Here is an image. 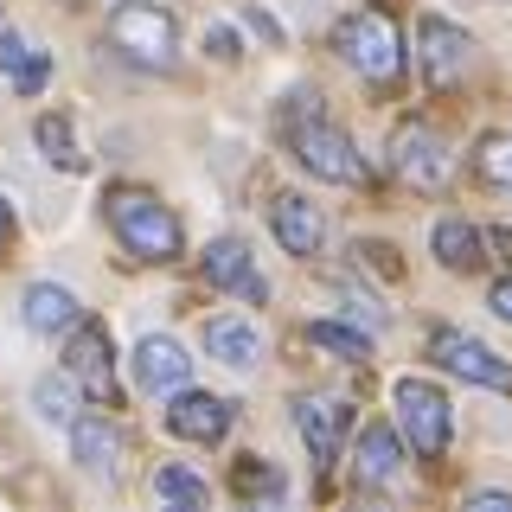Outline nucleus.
<instances>
[{"instance_id":"obj_1","label":"nucleus","mask_w":512,"mask_h":512,"mask_svg":"<svg viewBox=\"0 0 512 512\" xmlns=\"http://www.w3.org/2000/svg\"><path fill=\"white\" fill-rule=\"evenodd\" d=\"M109 224H116L122 250L141 256V263H173L180 256V218L141 186H116L109 192Z\"/></svg>"},{"instance_id":"obj_15","label":"nucleus","mask_w":512,"mask_h":512,"mask_svg":"<svg viewBox=\"0 0 512 512\" xmlns=\"http://www.w3.org/2000/svg\"><path fill=\"white\" fill-rule=\"evenodd\" d=\"M20 320H26L32 333H71L84 314H77V295H71V288H58V282H32V288H26V301H20Z\"/></svg>"},{"instance_id":"obj_9","label":"nucleus","mask_w":512,"mask_h":512,"mask_svg":"<svg viewBox=\"0 0 512 512\" xmlns=\"http://www.w3.org/2000/svg\"><path fill=\"white\" fill-rule=\"evenodd\" d=\"M429 359L448 365V372L468 378V384H487V391H506L512 384V365L500 359V352H487L480 340H468V333H455V327H442L436 340H429Z\"/></svg>"},{"instance_id":"obj_20","label":"nucleus","mask_w":512,"mask_h":512,"mask_svg":"<svg viewBox=\"0 0 512 512\" xmlns=\"http://www.w3.org/2000/svg\"><path fill=\"white\" fill-rule=\"evenodd\" d=\"M429 244H436L442 269H461V276H468V269H480V237H474V224H461V218H442Z\"/></svg>"},{"instance_id":"obj_8","label":"nucleus","mask_w":512,"mask_h":512,"mask_svg":"<svg viewBox=\"0 0 512 512\" xmlns=\"http://www.w3.org/2000/svg\"><path fill=\"white\" fill-rule=\"evenodd\" d=\"M416 52H423V77H429L436 90H448V84H455V77L474 64V39H468L455 20L429 13V20L416 26Z\"/></svg>"},{"instance_id":"obj_17","label":"nucleus","mask_w":512,"mask_h":512,"mask_svg":"<svg viewBox=\"0 0 512 512\" xmlns=\"http://www.w3.org/2000/svg\"><path fill=\"white\" fill-rule=\"evenodd\" d=\"M0 77H7L20 96H39L45 84H52V58L32 52V45H26L13 26H0Z\"/></svg>"},{"instance_id":"obj_19","label":"nucleus","mask_w":512,"mask_h":512,"mask_svg":"<svg viewBox=\"0 0 512 512\" xmlns=\"http://www.w3.org/2000/svg\"><path fill=\"white\" fill-rule=\"evenodd\" d=\"M397 461H404L397 429L391 423H372L359 436V480H365V487H391V480H397Z\"/></svg>"},{"instance_id":"obj_11","label":"nucleus","mask_w":512,"mask_h":512,"mask_svg":"<svg viewBox=\"0 0 512 512\" xmlns=\"http://www.w3.org/2000/svg\"><path fill=\"white\" fill-rule=\"evenodd\" d=\"M269 224H276V244L288 256H320V244H327V218H320V205L301 199V192H282V199L269 205Z\"/></svg>"},{"instance_id":"obj_28","label":"nucleus","mask_w":512,"mask_h":512,"mask_svg":"<svg viewBox=\"0 0 512 512\" xmlns=\"http://www.w3.org/2000/svg\"><path fill=\"white\" fill-rule=\"evenodd\" d=\"M474 512H512V493H474Z\"/></svg>"},{"instance_id":"obj_6","label":"nucleus","mask_w":512,"mask_h":512,"mask_svg":"<svg viewBox=\"0 0 512 512\" xmlns=\"http://www.w3.org/2000/svg\"><path fill=\"white\" fill-rule=\"evenodd\" d=\"M295 160L314 173V180H327V186H352L359 180V148H352V135L346 128H333V122H320V109L308 122L295 128Z\"/></svg>"},{"instance_id":"obj_14","label":"nucleus","mask_w":512,"mask_h":512,"mask_svg":"<svg viewBox=\"0 0 512 512\" xmlns=\"http://www.w3.org/2000/svg\"><path fill=\"white\" fill-rule=\"evenodd\" d=\"M340 423H346V410L333 397H295V429H301V442H308V455L320 468L340 455Z\"/></svg>"},{"instance_id":"obj_26","label":"nucleus","mask_w":512,"mask_h":512,"mask_svg":"<svg viewBox=\"0 0 512 512\" xmlns=\"http://www.w3.org/2000/svg\"><path fill=\"white\" fill-rule=\"evenodd\" d=\"M474 160H480V173H487L493 186H512V135H487Z\"/></svg>"},{"instance_id":"obj_31","label":"nucleus","mask_w":512,"mask_h":512,"mask_svg":"<svg viewBox=\"0 0 512 512\" xmlns=\"http://www.w3.org/2000/svg\"><path fill=\"white\" fill-rule=\"evenodd\" d=\"M493 250H500L506 263H512V231H493Z\"/></svg>"},{"instance_id":"obj_3","label":"nucleus","mask_w":512,"mask_h":512,"mask_svg":"<svg viewBox=\"0 0 512 512\" xmlns=\"http://www.w3.org/2000/svg\"><path fill=\"white\" fill-rule=\"evenodd\" d=\"M109 39H116L122 58L167 71V64H173V45H180V32H173V20H167L160 7H148V0H128V7L109 13Z\"/></svg>"},{"instance_id":"obj_13","label":"nucleus","mask_w":512,"mask_h":512,"mask_svg":"<svg viewBox=\"0 0 512 512\" xmlns=\"http://www.w3.org/2000/svg\"><path fill=\"white\" fill-rule=\"evenodd\" d=\"M192 378V359L180 340H167V333H148V340L135 346V384L141 391H180Z\"/></svg>"},{"instance_id":"obj_24","label":"nucleus","mask_w":512,"mask_h":512,"mask_svg":"<svg viewBox=\"0 0 512 512\" xmlns=\"http://www.w3.org/2000/svg\"><path fill=\"white\" fill-rule=\"evenodd\" d=\"M231 487L244 493V500H276V493H282V474L269 468V461L244 455V461H237V468H231Z\"/></svg>"},{"instance_id":"obj_2","label":"nucleus","mask_w":512,"mask_h":512,"mask_svg":"<svg viewBox=\"0 0 512 512\" xmlns=\"http://www.w3.org/2000/svg\"><path fill=\"white\" fill-rule=\"evenodd\" d=\"M333 45H340V58L365 84H391V77L404 71V39H397V26L384 20V13H346L340 32H333Z\"/></svg>"},{"instance_id":"obj_25","label":"nucleus","mask_w":512,"mask_h":512,"mask_svg":"<svg viewBox=\"0 0 512 512\" xmlns=\"http://www.w3.org/2000/svg\"><path fill=\"white\" fill-rule=\"evenodd\" d=\"M154 493L167 506H205V500H212V487H205L199 474H186V468H160L154 474Z\"/></svg>"},{"instance_id":"obj_21","label":"nucleus","mask_w":512,"mask_h":512,"mask_svg":"<svg viewBox=\"0 0 512 512\" xmlns=\"http://www.w3.org/2000/svg\"><path fill=\"white\" fill-rule=\"evenodd\" d=\"M308 340H314L320 352H333V359H346V365H365V359H372V333L340 327V320H314Z\"/></svg>"},{"instance_id":"obj_27","label":"nucleus","mask_w":512,"mask_h":512,"mask_svg":"<svg viewBox=\"0 0 512 512\" xmlns=\"http://www.w3.org/2000/svg\"><path fill=\"white\" fill-rule=\"evenodd\" d=\"M205 52H212V58H237V39H231V32H205Z\"/></svg>"},{"instance_id":"obj_5","label":"nucleus","mask_w":512,"mask_h":512,"mask_svg":"<svg viewBox=\"0 0 512 512\" xmlns=\"http://www.w3.org/2000/svg\"><path fill=\"white\" fill-rule=\"evenodd\" d=\"M397 423H404V436H410V448L423 461H436L448 448V436H455L448 397L436 391V384H423V378H397Z\"/></svg>"},{"instance_id":"obj_30","label":"nucleus","mask_w":512,"mask_h":512,"mask_svg":"<svg viewBox=\"0 0 512 512\" xmlns=\"http://www.w3.org/2000/svg\"><path fill=\"white\" fill-rule=\"evenodd\" d=\"M7 237H13V212H7V199H0V250H7Z\"/></svg>"},{"instance_id":"obj_22","label":"nucleus","mask_w":512,"mask_h":512,"mask_svg":"<svg viewBox=\"0 0 512 512\" xmlns=\"http://www.w3.org/2000/svg\"><path fill=\"white\" fill-rule=\"evenodd\" d=\"M39 148H45V160L52 167H64V173H77L84 167V148H77V128H71V116H39Z\"/></svg>"},{"instance_id":"obj_4","label":"nucleus","mask_w":512,"mask_h":512,"mask_svg":"<svg viewBox=\"0 0 512 512\" xmlns=\"http://www.w3.org/2000/svg\"><path fill=\"white\" fill-rule=\"evenodd\" d=\"M448 167H455V154H448V141L436 135L429 122H397L391 135V173L416 192H442L448 186Z\"/></svg>"},{"instance_id":"obj_16","label":"nucleus","mask_w":512,"mask_h":512,"mask_svg":"<svg viewBox=\"0 0 512 512\" xmlns=\"http://www.w3.org/2000/svg\"><path fill=\"white\" fill-rule=\"evenodd\" d=\"M205 352H212V359H224L231 372H250V365L263 359V333H256L250 320H237V314L205 320Z\"/></svg>"},{"instance_id":"obj_7","label":"nucleus","mask_w":512,"mask_h":512,"mask_svg":"<svg viewBox=\"0 0 512 512\" xmlns=\"http://www.w3.org/2000/svg\"><path fill=\"white\" fill-rule=\"evenodd\" d=\"M109 327H96V320H77L71 327V346H64V372L84 384L90 404H116V372H109Z\"/></svg>"},{"instance_id":"obj_18","label":"nucleus","mask_w":512,"mask_h":512,"mask_svg":"<svg viewBox=\"0 0 512 512\" xmlns=\"http://www.w3.org/2000/svg\"><path fill=\"white\" fill-rule=\"evenodd\" d=\"M71 448H77V461H84L90 474H116V461H122V436H116L109 416H77V423H71Z\"/></svg>"},{"instance_id":"obj_12","label":"nucleus","mask_w":512,"mask_h":512,"mask_svg":"<svg viewBox=\"0 0 512 512\" xmlns=\"http://www.w3.org/2000/svg\"><path fill=\"white\" fill-rule=\"evenodd\" d=\"M167 429L186 436V442H224V429H231V404L212 397V391H186V384H180V397H173V410H167Z\"/></svg>"},{"instance_id":"obj_29","label":"nucleus","mask_w":512,"mask_h":512,"mask_svg":"<svg viewBox=\"0 0 512 512\" xmlns=\"http://www.w3.org/2000/svg\"><path fill=\"white\" fill-rule=\"evenodd\" d=\"M487 308L512 320V276H506V282H493V295H487Z\"/></svg>"},{"instance_id":"obj_23","label":"nucleus","mask_w":512,"mask_h":512,"mask_svg":"<svg viewBox=\"0 0 512 512\" xmlns=\"http://www.w3.org/2000/svg\"><path fill=\"white\" fill-rule=\"evenodd\" d=\"M77 391H84V384H77L71 372H64V378H39V384H32V404H39L45 423H64V429H71L77 423Z\"/></svg>"},{"instance_id":"obj_10","label":"nucleus","mask_w":512,"mask_h":512,"mask_svg":"<svg viewBox=\"0 0 512 512\" xmlns=\"http://www.w3.org/2000/svg\"><path fill=\"white\" fill-rule=\"evenodd\" d=\"M199 269H205V282H212V288H231V295H244V301H269L263 269L250 263V244H237V237H218V244H205Z\"/></svg>"}]
</instances>
